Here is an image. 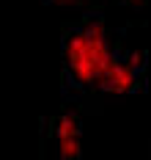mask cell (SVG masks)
<instances>
[{"instance_id":"6da1fadb","label":"cell","mask_w":151,"mask_h":160,"mask_svg":"<svg viewBox=\"0 0 151 160\" xmlns=\"http://www.w3.org/2000/svg\"><path fill=\"white\" fill-rule=\"evenodd\" d=\"M118 44L110 39L99 14H85L63 33V69L66 86L74 91H102L110 66L118 55Z\"/></svg>"},{"instance_id":"7a4b0ae2","label":"cell","mask_w":151,"mask_h":160,"mask_svg":"<svg viewBox=\"0 0 151 160\" xmlns=\"http://www.w3.org/2000/svg\"><path fill=\"white\" fill-rule=\"evenodd\" d=\"M55 141L61 160H83V127L74 111H63L55 119Z\"/></svg>"},{"instance_id":"3957f363","label":"cell","mask_w":151,"mask_h":160,"mask_svg":"<svg viewBox=\"0 0 151 160\" xmlns=\"http://www.w3.org/2000/svg\"><path fill=\"white\" fill-rule=\"evenodd\" d=\"M52 3H63V6H69V3H77V0H52Z\"/></svg>"}]
</instances>
